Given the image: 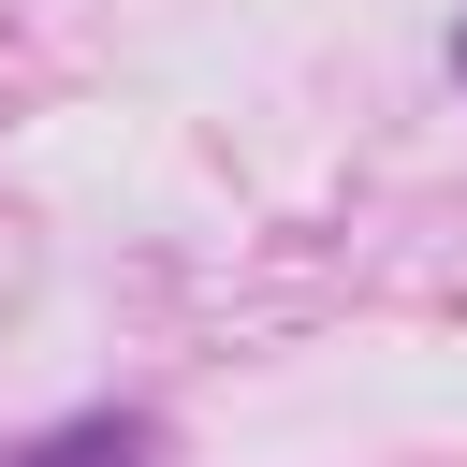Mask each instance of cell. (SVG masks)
Wrapping results in <instances>:
<instances>
[{
  "label": "cell",
  "instance_id": "obj_1",
  "mask_svg": "<svg viewBox=\"0 0 467 467\" xmlns=\"http://www.w3.org/2000/svg\"><path fill=\"white\" fill-rule=\"evenodd\" d=\"M0 467H161V423H146V409H73V423L15 438Z\"/></svg>",
  "mask_w": 467,
  "mask_h": 467
},
{
  "label": "cell",
  "instance_id": "obj_2",
  "mask_svg": "<svg viewBox=\"0 0 467 467\" xmlns=\"http://www.w3.org/2000/svg\"><path fill=\"white\" fill-rule=\"evenodd\" d=\"M452 58H467V44H452Z\"/></svg>",
  "mask_w": 467,
  "mask_h": 467
}]
</instances>
